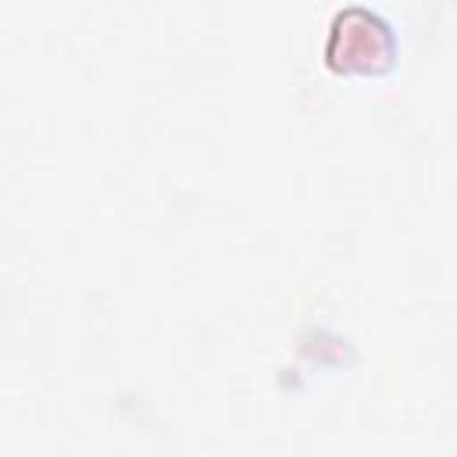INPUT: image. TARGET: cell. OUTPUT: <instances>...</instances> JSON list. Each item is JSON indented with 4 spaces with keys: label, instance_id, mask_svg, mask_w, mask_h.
Returning <instances> with one entry per match:
<instances>
[{
    "label": "cell",
    "instance_id": "1",
    "mask_svg": "<svg viewBox=\"0 0 457 457\" xmlns=\"http://www.w3.org/2000/svg\"><path fill=\"white\" fill-rule=\"evenodd\" d=\"M396 36L389 21L368 7H346L332 18L325 64L339 75H382L393 68Z\"/></svg>",
    "mask_w": 457,
    "mask_h": 457
}]
</instances>
